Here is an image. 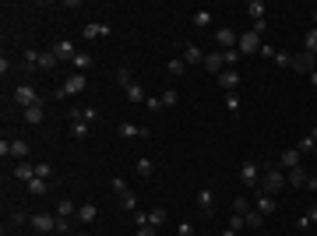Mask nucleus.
I'll use <instances>...</instances> for the list:
<instances>
[{"instance_id": "1", "label": "nucleus", "mask_w": 317, "mask_h": 236, "mask_svg": "<svg viewBox=\"0 0 317 236\" xmlns=\"http://www.w3.org/2000/svg\"><path fill=\"white\" fill-rule=\"evenodd\" d=\"M286 187H289V180H286V173H282V169H275V166H271V169H264V173H261V183H257V190H261V194H271V198H275V194H279V190H286Z\"/></svg>"}, {"instance_id": "2", "label": "nucleus", "mask_w": 317, "mask_h": 236, "mask_svg": "<svg viewBox=\"0 0 317 236\" xmlns=\"http://www.w3.org/2000/svg\"><path fill=\"white\" fill-rule=\"evenodd\" d=\"M289 67H293L296 74H307V78H310V74L317 71V57H314V53H307V50H300V53H293Z\"/></svg>"}, {"instance_id": "3", "label": "nucleus", "mask_w": 317, "mask_h": 236, "mask_svg": "<svg viewBox=\"0 0 317 236\" xmlns=\"http://www.w3.org/2000/svg\"><path fill=\"white\" fill-rule=\"evenodd\" d=\"M240 183H243V187H257V183H261V166H257L254 159H243V166H240Z\"/></svg>"}, {"instance_id": "4", "label": "nucleus", "mask_w": 317, "mask_h": 236, "mask_svg": "<svg viewBox=\"0 0 317 236\" xmlns=\"http://www.w3.org/2000/svg\"><path fill=\"white\" fill-rule=\"evenodd\" d=\"M236 50H240V57H250V53H261V35L257 32H240V43H236Z\"/></svg>"}, {"instance_id": "5", "label": "nucleus", "mask_w": 317, "mask_h": 236, "mask_svg": "<svg viewBox=\"0 0 317 236\" xmlns=\"http://www.w3.org/2000/svg\"><path fill=\"white\" fill-rule=\"evenodd\" d=\"M78 92H85V74H81V71H74V74H67V78H64V85L57 88V99H64V95H78Z\"/></svg>"}, {"instance_id": "6", "label": "nucleus", "mask_w": 317, "mask_h": 236, "mask_svg": "<svg viewBox=\"0 0 317 236\" xmlns=\"http://www.w3.org/2000/svg\"><path fill=\"white\" fill-rule=\"evenodd\" d=\"M14 102H18L21 109H28V106L43 102V95H35V88H32V85H18V88H14Z\"/></svg>"}, {"instance_id": "7", "label": "nucleus", "mask_w": 317, "mask_h": 236, "mask_svg": "<svg viewBox=\"0 0 317 236\" xmlns=\"http://www.w3.org/2000/svg\"><path fill=\"white\" fill-rule=\"evenodd\" d=\"M180 50H183V64H187V67L205 64V50H197L194 43H187V39H183V43H180Z\"/></svg>"}, {"instance_id": "8", "label": "nucleus", "mask_w": 317, "mask_h": 236, "mask_svg": "<svg viewBox=\"0 0 317 236\" xmlns=\"http://www.w3.org/2000/svg\"><path fill=\"white\" fill-rule=\"evenodd\" d=\"M32 226H35V233H57V215L39 212V215H32Z\"/></svg>"}, {"instance_id": "9", "label": "nucleus", "mask_w": 317, "mask_h": 236, "mask_svg": "<svg viewBox=\"0 0 317 236\" xmlns=\"http://www.w3.org/2000/svg\"><path fill=\"white\" fill-rule=\"evenodd\" d=\"M53 57H57L60 64H71V60L78 57V50H74V46H71L67 39H60V43H53Z\"/></svg>"}, {"instance_id": "10", "label": "nucleus", "mask_w": 317, "mask_h": 236, "mask_svg": "<svg viewBox=\"0 0 317 236\" xmlns=\"http://www.w3.org/2000/svg\"><path fill=\"white\" fill-rule=\"evenodd\" d=\"M116 131H120V138H127V141H134V138H152V131H148V127H138V124H120Z\"/></svg>"}, {"instance_id": "11", "label": "nucleus", "mask_w": 317, "mask_h": 236, "mask_svg": "<svg viewBox=\"0 0 317 236\" xmlns=\"http://www.w3.org/2000/svg\"><path fill=\"white\" fill-rule=\"evenodd\" d=\"M215 43H219L222 50H236L240 35H236V32H233V28H219V32H215Z\"/></svg>"}, {"instance_id": "12", "label": "nucleus", "mask_w": 317, "mask_h": 236, "mask_svg": "<svg viewBox=\"0 0 317 236\" xmlns=\"http://www.w3.org/2000/svg\"><path fill=\"white\" fill-rule=\"evenodd\" d=\"M205 71H212L215 78L226 71V64H222V50H219V53H205Z\"/></svg>"}, {"instance_id": "13", "label": "nucleus", "mask_w": 317, "mask_h": 236, "mask_svg": "<svg viewBox=\"0 0 317 236\" xmlns=\"http://www.w3.org/2000/svg\"><path fill=\"white\" fill-rule=\"evenodd\" d=\"M197 208H201L205 215H212V212H215V194H212L208 187H201V190H197Z\"/></svg>"}, {"instance_id": "14", "label": "nucleus", "mask_w": 317, "mask_h": 236, "mask_svg": "<svg viewBox=\"0 0 317 236\" xmlns=\"http://www.w3.org/2000/svg\"><path fill=\"white\" fill-rule=\"evenodd\" d=\"M300 155H303L300 148H286V152L279 155V166H282V169H296V166H300Z\"/></svg>"}, {"instance_id": "15", "label": "nucleus", "mask_w": 317, "mask_h": 236, "mask_svg": "<svg viewBox=\"0 0 317 236\" xmlns=\"http://www.w3.org/2000/svg\"><path fill=\"white\" fill-rule=\"evenodd\" d=\"M289 187H307V180H310V173L303 169V166H296V169H289Z\"/></svg>"}, {"instance_id": "16", "label": "nucleus", "mask_w": 317, "mask_h": 236, "mask_svg": "<svg viewBox=\"0 0 317 236\" xmlns=\"http://www.w3.org/2000/svg\"><path fill=\"white\" fill-rule=\"evenodd\" d=\"M85 39H102V35H109V25H99V21H92V25H85V32H81Z\"/></svg>"}, {"instance_id": "17", "label": "nucleus", "mask_w": 317, "mask_h": 236, "mask_svg": "<svg viewBox=\"0 0 317 236\" xmlns=\"http://www.w3.org/2000/svg\"><path fill=\"white\" fill-rule=\"evenodd\" d=\"M57 64H60V60L53 57V50H43V53H39V60H35V67H39V71H53Z\"/></svg>"}, {"instance_id": "18", "label": "nucleus", "mask_w": 317, "mask_h": 236, "mask_svg": "<svg viewBox=\"0 0 317 236\" xmlns=\"http://www.w3.org/2000/svg\"><path fill=\"white\" fill-rule=\"evenodd\" d=\"M257 212H261V215L268 219V215L275 212V198H271V194H261V190H257Z\"/></svg>"}, {"instance_id": "19", "label": "nucleus", "mask_w": 317, "mask_h": 236, "mask_svg": "<svg viewBox=\"0 0 317 236\" xmlns=\"http://www.w3.org/2000/svg\"><path fill=\"white\" fill-rule=\"evenodd\" d=\"M219 85H222L226 92H236V85H240V71H222V74H219Z\"/></svg>"}, {"instance_id": "20", "label": "nucleus", "mask_w": 317, "mask_h": 236, "mask_svg": "<svg viewBox=\"0 0 317 236\" xmlns=\"http://www.w3.org/2000/svg\"><path fill=\"white\" fill-rule=\"evenodd\" d=\"M11 159H18V162H25V159H28V141H21V138H14V141H11Z\"/></svg>"}, {"instance_id": "21", "label": "nucleus", "mask_w": 317, "mask_h": 236, "mask_svg": "<svg viewBox=\"0 0 317 236\" xmlns=\"http://www.w3.org/2000/svg\"><path fill=\"white\" fill-rule=\"evenodd\" d=\"M124 95H127V102H145V99H148V95H145V88H141L138 81H134V85H127V88H124Z\"/></svg>"}, {"instance_id": "22", "label": "nucleus", "mask_w": 317, "mask_h": 236, "mask_svg": "<svg viewBox=\"0 0 317 236\" xmlns=\"http://www.w3.org/2000/svg\"><path fill=\"white\" fill-rule=\"evenodd\" d=\"M43 116H46V113H43V102H35V106H28V109H25V124H32V127H35V124H43Z\"/></svg>"}, {"instance_id": "23", "label": "nucleus", "mask_w": 317, "mask_h": 236, "mask_svg": "<svg viewBox=\"0 0 317 236\" xmlns=\"http://www.w3.org/2000/svg\"><path fill=\"white\" fill-rule=\"evenodd\" d=\"M264 11H268V7H264L261 0H250V4H247V14H250V21H264Z\"/></svg>"}, {"instance_id": "24", "label": "nucleus", "mask_w": 317, "mask_h": 236, "mask_svg": "<svg viewBox=\"0 0 317 236\" xmlns=\"http://www.w3.org/2000/svg\"><path fill=\"white\" fill-rule=\"evenodd\" d=\"M187 71V64H183V57H173L169 64H166V74H173V78H180Z\"/></svg>"}, {"instance_id": "25", "label": "nucleus", "mask_w": 317, "mask_h": 236, "mask_svg": "<svg viewBox=\"0 0 317 236\" xmlns=\"http://www.w3.org/2000/svg\"><path fill=\"white\" fill-rule=\"evenodd\" d=\"M14 176H18V180H35V166L18 162V166H14Z\"/></svg>"}, {"instance_id": "26", "label": "nucleus", "mask_w": 317, "mask_h": 236, "mask_svg": "<svg viewBox=\"0 0 317 236\" xmlns=\"http://www.w3.org/2000/svg\"><path fill=\"white\" fill-rule=\"evenodd\" d=\"M71 215H78V205H71L67 198L57 205V219H71Z\"/></svg>"}, {"instance_id": "27", "label": "nucleus", "mask_w": 317, "mask_h": 236, "mask_svg": "<svg viewBox=\"0 0 317 236\" xmlns=\"http://www.w3.org/2000/svg\"><path fill=\"white\" fill-rule=\"evenodd\" d=\"M243 222H247V229H261V226H264V215H261V212H254V208H250V212H247V215H243Z\"/></svg>"}, {"instance_id": "28", "label": "nucleus", "mask_w": 317, "mask_h": 236, "mask_svg": "<svg viewBox=\"0 0 317 236\" xmlns=\"http://www.w3.org/2000/svg\"><path fill=\"white\" fill-rule=\"evenodd\" d=\"M95 215H99L95 205H81L78 208V222H95Z\"/></svg>"}, {"instance_id": "29", "label": "nucleus", "mask_w": 317, "mask_h": 236, "mask_svg": "<svg viewBox=\"0 0 317 236\" xmlns=\"http://www.w3.org/2000/svg\"><path fill=\"white\" fill-rule=\"evenodd\" d=\"M116 85H120V88L134 85V71H131V67H116Z\"/></svg>"}, {"instance_id": "30", "label": "nucleus", "mask_w": 317, "mask_h": 236, "mask_svg": "<svg viewBox=\"0 0 317 236\" xmlns=\"http://www.w3.org/2000/svg\"><path fill=\"white\" fill-rule=\"evenodd\" d=\"M166 219H169V212H166V208H152V212H148V226H162V222H166Z\"/></svg>"}, {"instance_id": "31", "label": "nucleus", "mask_w": 317, "mask_h": 236, "mask_svg": "<svg viewBox=\"0 0 317 236\" xmlns=\"http://www.w3.org/2000/svg\"><path fill=\"white\" fill-rule=\"evenodd\" d=\"M134 169H138V176H152V173H155V162H152V159H138Z\"/></svg>"}, {"instance_id": "32", "label": "nucleus", "mask_w": 317, "mask_h": 236, "mask_svg": "<svg viewBox=\"0 0 317 236\" xmlns=\"http://www.w3.org/2000/svg\"><path fill=\"white\" fill-rule=\"evenodd\" d=\"M46 190H50V183H46V180H39V176H35V180H28V194H35V198H43Z\"/></svg>"}, {"instance_id": "33", "label": "nucleus", "mask_w": 317, "mask_h": 236, "mask_svg": "<svg viewBox=\"0 0 317 236\" xmlns=\"http://www.w3.org/2000/svg\"><path fill=\"white\" fill-rule=\"evenodd\" d=\"M303 50H307V53H314V57H317V28H310V32L303 35Z\"/></svg>"}, {"instance_id": "34", "label": "nucleus", "mask_w": 317, "mask_h": 236, "mask_svg": "<svg viewBox=\"0 0 317 236\" xmlns=\"http://www.w3.org/2000/svg\"><path fill=\"white\" fill-rule=\"evenodd\" d=\"M194 25L197 28H208L212 25V11H194Z\"/></svg>"}, {"instance_id": "35", "label": "nucleus", "mask_w": 317, "mask_h": 236, "mask_svg": "<svg viewBox=\"0 0 317 236\" xmlns=\"http://www.w3.org/2000/svg\"><path fill=\"white\" fill-rule=\"evenodd\" d=\"M222 64H226V67H236L240 64V50H222Z\"/></svg>"}, {"instance_id": "36", "label": "nucleus", "mask_w": 317, "mask_h": 236, "mask_svg": "<svg viewBox=\"0 0 317 236\" xmlns=\"http://www.w3.org/2000/svg\"><path fill=\"white\" fill-rule=\"evenodd\" d=\"M35 176H39V180H50V176H53V166H50V162H35Z\"/></svg>"}, {"instance_id": "37", "label": "nucleus", "mask_w": 317, "mask_h": 236, "mask_svg": "<svg viewBox=\"0 0 317 236\" xmlns=\"http://www.w3.org/2000/svg\"><path fill=\"white\" fill-rule=\"evenodd\" d=\"M25 222H28V212L25 208H14L11 212V226H25Z\"/></svg>"}, {"instance_id": "38", "label": "nucleus", "mask_w": 317, "mask_h": 236, "mask_svg": "<svg viewBox=\"0 0 317 236\" xmlns=\"http://www.w3.org/2000/svg\"><path fill=\"white\" fill-rule=\"evenodd\" d=\"M233 212H236V215H247V212H250V201H247V198H233Z\"/></svg>"}, {"instance_id": "39", "label": "nucleus", "mask_w": 317, "mask_h": 236, "mask_svg": "<svg viewBox=\"0 0 317 236\" xmlns=\"http://www.w3.org/2000/svg\"><path fill=\"white\" fill-rule=\"evenodd\" d=\"M71 134H74V138H85V134H88V124H85V120H74V124H71Z\"/></svg>"}, {"instance_id": "40", "label": "nucleus", "mask_w": 317, "mask_h": 236, "mask_svg": "<svg viewBox=\"0 0 317 236\" xmlns=\"http://www.w3.org/2000/svg\"><path fill=\"white\" fill-rule=\"evenodd\" d=\"M279 67H289V60H293V53H286V50H275V57H271Z\"/></svg>"}, {"instance_id": "41", "label": "nucleus", "mask_w": 317, "mask_h": 236, "mask_svg": "<svg viewBox=\"0 0 317 236\" xmlns=\"http://www.w3.org/2000/svg\"><path fill=\"white\" fill-rule=\"evenodd\" d=\"M158 99H162V106H166V109H169V106H176V99H180V95H176V92H173V88H166V92H162V95H158Z\"/></svg>"}, {"instance_id": "42", "label": "nucleus", "mask_w": 317, "mask_h": 236, "mask_svg": "<svg viewBox=\"0 0 317 236\" xmlns=\"http://www.w3.org/2000/svg\"><path fill=\"white\" fill-rule=\"evenodd\" d=\"M81 120H85V124H95V120H99V109H95V106H85V109H81Z\"/></svg>"}, {"instance_id": "43", "label": "nucleus", "mask_w": 317, "mask_h": 236, "mask_svg": "<svg viewBox=\"0 0 317 236\" xmlns=\"http://www.w3.org/2000/svg\"><path fill=\"white\" fill-rule=\"evenodd\" d=\"M120 201H124V208H127V212H141V208H138V198H134L131 190H127V194H124Z\"/></svg>"}, {"instance_id": "44", "label": "nucleus", "mask_w": 317, "mask_h": 236, "mask_svg": "<svg viewBox=\"0 0 317 236\" xmlns=\"http://www.w3.org/2000/svg\"><path fill=\"white\" fill-rule=\"evenodd\" d=\"M88 64H92V57H88V53H78V57L71 60V67H78V71H85Z\"/></svg>"}, {"instance_id": "45", "label": "nucleus", "mask_w": 317, "mask_h": 236, "mask_svg": "<svg viewBox=\"0 0 317 236\" xmlns=\"http://www.w3.org/2000/svg\"><path fill=\"white\" fill-rule=\"evenodd\" d=\"M229 229H233V233H240V229H247V222H243V215H236V212L229 215Z\"/></svg>"}, {"instance_id": "46", "label": "nucleus", "mask_w": 317, "mask_h": 236, "mask_svg": "<svg viewBox=\"0 0 317 236\" xmlns=\"http://www.w3.org/2000/svg\"><path fill=\"white\" fill-rule=\"evenodd\" d=\"M109 187H113V194H116V198H124V194H127V183H124V180H120V176H116V180H113V183H109Z\"/></svg>"}, {"instance_id": "47", "label": "nucleus", "mask_w": 317, "mask_h": 236, "mask_svg": "<svg viewBox=\"0 0 317 236\" xmlns=\"http://www.w3.org/2000/svg\"><path fill=\"white\" fill-rule=\"evenodd\" d=\"M314 148H317V141L310 138V134H307V138H300V152H314Z\"/></svg>"}, {"instance_id": "48", "label": "nucleus", "mask_w": 317, "mask_h": 236, "mask_svg": "<svg viewBox=\"0 0 317 236\" xmlns=\"http://www.w3.org/2000/svg\"><path fill=\"white\" fill-rule=\"evenodd\" d=\"M57 233H60V236H71V219H57Z\"/></svg>"}, {"instance_id": "49", "label": "nucleus", "mask_w": 317, "mask_h": 236, "mask_svg": "<svg viewBox=\"0 0 317 236\" xmlns=\"http://www.w3.org/2000/svg\"><path fill=\"white\" fill-rule=\"evenodd\" d=\"M226 106H229L233 113H236V109H240V95H236V92H229V95H226Z\"/></svg>"}, {"instance_id": "50", "label": "nucleus", "mask_w": 317, "mask_h": 236, "mask_svg": "<svg viewBox=\"0 0 317 236\" xmlns=\"http://www.w3.org/2000/svg\"><path fill=\"white\" fill-rule=\"evenodd\" d=\"M145 102H148V109H152V113H158V109H166V106H162V99H155V95H148Z\"/></svg>"}, {"instance_id": "51", "label": "nucleus", "mask_w": 317, "mask_h": 236, "mask_svg": "<svg viewBox=\"0 0 317 236\" xmlns=\"http://www.w3.org/2000/svg\"><path fill=\"white\" fill-rule=\"evenodd\" d=\"M134 226H138V229L148 226V212H134Z\"/></svg>"}, {"instance_id": "52", "label": "nucleus", "mask_w": 317, "mask_h": 236, "mask_svg": "<svg viewBox=\"0 0 317 236\" xmlns=\"http://www.w3.org/2000/svg\"><path fill=\"white\" fill-rule=\"evenodd\" d=\"M138 236H158V233H155V226H141V229H138Z\"/></svg>"}, {"instance_id": "53", "label": "nucleus", "mask_w": 317, "mask_h": 236, "mask_svg": "<svg viewBox=\"0 0 317 236\" xmlns=\"http://www.w3.org/2000/svg\"><path fill=\"white\" fill-rule=\"evenodd\" d=\"M180 236H194V226H190V222H183V226H180Z\"/></svg>"}, {"instance_id": "54", "label": "nucleus", "mask_w": 317, "mask_h": 236, "mask_svg": "<svg viewBox=\"0 0 317 236\" xmlns=\"http://www.w3.org/2000/svg\"><path fill=\"white\" fill-rule=\"evenodd\" d=\"M307 215H310V222H317V205H310V208H307Z\"/></svg>"}, {"instance_id": "55", "label": "nucleus", "mask_w": 317, "mask_h": 236, "mask_svg": "<svg viewBox=\"0 0 317 236\" xmlns=\"http://www.w3.org/2000/svg\"><path fill=\"white\" fill-rule=\"evenodd\" d=\"M222 236H240V233H233V229H226V233H222Z\"/></svg>"}, {"instance_id": "56", "label": "nucleus", "mask_w": 317, "mask_h": 236, "mask_svg": "<svg viewBox=\"0 0 317 236\" xmlns=\"http://www.w3.org/2000/svg\"><path fill=\"white\" fill-rule=\"evenodd\" d=\"M310 138H314V141H317V127H314V131H310Z\"/></svg>"}, {"instance_id": "57", "label": "nucleus", "mask_w": 317, "mask_h": 236, "mask_svg": "<svg viewBox=\"0 0 317 236\" xmlns=\"http://www.w3.org/2000/svg\"><path fill=\"white\" fill-rule=\"evenodd\" d=\"M310 81H314V85H317V71H314V74H310Z\"/></svg>"}, {"instance_id": "58", "label": "nucleus", "mask_w": 317, "mask_h": 236, "mask_svg": "<svg viewBox=\"0 0 317 236\" xmlns=\"http://www.w3.org/2000/svg\"><path fill=\"white\" fill-rule=\"evenodd\" d=\"M310 176H314V180H317V166H314V173H310Z\"/></svg>"}, {"instance_id": "59", "label": "nucleus", "mask_w": 317, "mask_h": 236, "mask_svg": "<svg viewBox=\"0 0 317 236\" xmlns=\"http://www.w3.org/2000/svg\"><path fill=\"white\" fill-rule=\"evenodd\" d=\"M314 28H317V11H314Z\"/></svg>"}, {"instance_id": "60", "label": "nucleus", "mask_w": 317, "mask_h": 236, "mask_svg": "<svg viewBox=\"0 0 317 236\" xmlns=\"http://www.w3.org/2000/svg\"><path fill=\"white\" fill-rule=\"evenodd\" d=\"M74 236H88V233H74Z\"/></svg>"}]
</instances>
